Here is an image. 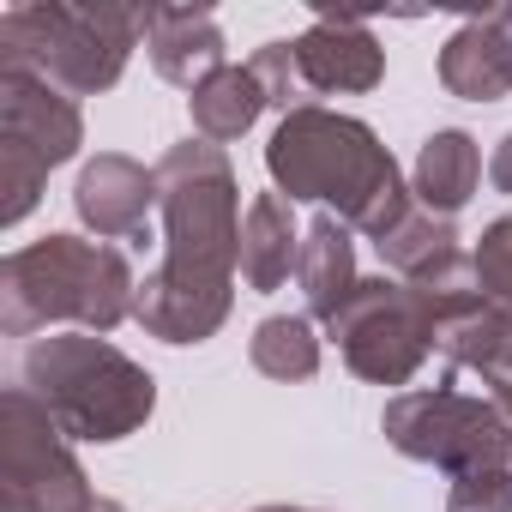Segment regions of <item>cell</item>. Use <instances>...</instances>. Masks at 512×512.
<instances>
[{
  "instance_id": "obj_11",
  "label": "cell",
  "mask_w": 512,
  "mask_h": 512,
  "mask_svg": "<svg viewBox=\"0 0 512 512\" xmlns=\"http://www.w3.org/2000/svg\"><path fill=\"white\" fill-rule=\"evenodd\" d=\"M302 85L308 97H356L386 79V49L356 13H314V25L296 37Z\"/></svg>"
},
{
  "instance_id": "obj_1",
  "label": "cell",
  "mask_w": 512,
  "mask_h": 512,
  "mask_svg": "<svg viewBox=\"0 0 512 512\" xmlns=\"http://www.w3.org/2000/svg\"><path fill=\"white\" fill-rule=\"evenodd\" d=\"M163 266L139 284L133 320L163 344H205L235 308L241 266V187L229 151L211 139L169 145L157 163Z\"/></svg>"
},
{
  "instance_id": "obj_7",
  "label": "cell",
  "mask_w": 512,
  "mask_h": 512,
  "mask_svg": "<svg viewBox=\"0 0 512 512\" xmlns=\"http://www.w3.org/2000/svg\"><path fill=\"white\" fill-rule=\"evenodd\" d=\"M470 302V296H464ZM458 302H440L404 278H362L356 296L338 308L332 320V338L350 362L356 380H374V386H404L416 380V368L434 356V338H440V320L452 314Z\"/></svg>"
},
{
  "instance_id": "obj_6",
  "label": "cell",
  "mask_w": 512,
  "mask_h": 512,
  "mask_svg": "<svg viewBox=\"0 0 512 512\" xmlns=\"http://www.w3.org/2000/svg\"><path fill=\"white\" fill-rule=\"evenodd\" d=\"M85 145V115L79 103L25 73V67H0V223H25L31 205L43 199L49 169L73 163Z\"/></svg>"
},
{
  "instance_id": "obj_18",
  "label": "cell",
  "mask_w": 512,
  "mask_h": 512,
  "mask_svg": "<svg viewBox=\"0 0 512 512\" xmlns=\"http://www.w3.org/2000/svg\"><path fill=\"white\" fill-rule=\"evenodd\" d=\"M476 187H482V151H476V139L464 127L428 133L422 151H416V169H410L416 205L434 211V217H452V211H464L476 199Z\"/></svg>"
},
{
  "instance_id": "obj_5",
  "label": "cell",
  "mask_w": 512,
  "mask_h": 512,
  "mask_svg": "<svg viewBox=\"0 0 512 512\" xmlns=\"http://www.w3.org/2000/svg\"><path fill=\"white\" fill-rule=\"evenodd\" d=\"M139 49V7L121 0H37V7H7L0 13V67H25L67 97H97L109 91Z\"/></svg>"
},
{
  "instance_id": "obj_13",
  "label": "cell",
  "mask_w": 512,
  "mask_h": 512,
  "mask_svg": "<svg viewBox=\"0 0 512 512\" xmlns=\"http://www.w3.org/2000/svg\"><path fill=\"white\" fill-rule=\"evenodd\" d=\"M440 85L464 103L512 97V7L464 19L440 49Z\"/></svg>"
},
{
  "instance_id": "obj_2",
  "label": "cell",
  "mask_w": 512,
  "mask_h": 512,
  "mask_svg": "<svg viewBox=\"0 0 512 512\" xmlns=\"http://www.w3.org/2000/svg\"><path fill=\"white\" fill-rule=\"evenodd\" d=\"M266 169L290 205L296 199L338 205V217L350 229H362L368 241H380L416 199L404 187L392 151L374 139V127L356 115L320 109V103L278 121V133L266 139Z\"/></svg>"
},
{
  "instance_id": "obj_12",
  "label": "cell",
  "mask_w": 512,
  "mask_h": 512,
  "mask_svg": "<svg viewBox=\"0 0 512 512\" xmlns=\"http://www.w3.org/2000/svg\"><path fill=\"white\" fill-rule=\"evenodd\" d=\"M73 211L85 229H97V241H145L157 211V169L133 163L127 151H97L79 169Z\"/></svg>"
},
{
  "instance_id": "obj_8",
  "label": "cell",
  "mask_w": 512,
  "mask_h": 512,
  "mask_svg": "<svg viewBox=\"0 0 512 512\" xmlns=\"http://www.w3.org/2000/svg\"><path fill=\"white\" fill-rule=\"evenodd\" d=\"M392 452L434 464L446 476L482 470V464H512V422L494 398H470L452 386H422V392H398L380 416Z\"/></svg>"
},
{
  "instance_id": "obj_24",
  "label": "cell",
  "mask_w": 512,
  "mask_h": 512,
  "mask_svg": "<svg viewBox=\"0 0 512 512\" xmlns=\"http://www.w3.org/2000/svg\"><path fill=\"white\" fill-rule=\"evenodd\" d=\"M488 181H494L500 193H512V133L494 145V157H488Z\"/></svg>"
},
{
  "instance_id": "obj_4",
  "label": "cell",
  "mask_w": 512,
  "mask_h": 512,
  "mask_svg": "<svg viewBox=\"0 0 512 512\" xmlns=\"http://www.w3.org/2000/svg\"><path fill=\"white\" fill-rule=\"evenodd\" d=\"M19 386L55 416L67 440H91V446L139 434L157 410V380L97 332L37 338L19 356Z\"/></svg>"
},
{
  "instance_id": "obj_27",
  "label": "cell",
  "mask_w": 512,
  "mask_h": 512,
  "mask_svg": "<svg viewBox=\"0 0 512 512\" xmlns=\"http://www.w3.org/2000/svg\"><path fill=\"white\" fill-rule=\"evenodd\" d=\"M253 512H320V506H253Z\"/></svg>"
},
{
  "instance_id": "obj_9",
  "label": "cell",
  "mask_w": 512,
  "mask_h": 512,
  "mask_svg": "<svg viewBox=\"0 0 512 512\" xmlns=\"http://www.w3.org/2000/svg\"><path fill=\"white\" fill-rule=\"evenodd\" d=\"M85 464L73 458L55 416L25 392L7 386L0 398V512H91Z\"/></svg>"
},
{
  "instance_id": "obj_17",
  "label": "cell",
  "mask_w": 512,
  "mask_h": 512,
  "mask_svg": "<svg viewBox=\"0 0 512 512\" xmlns=\"http://www.w3.org/2000/svg\"><path fill=\"white\" fill-rule=\"evenodd\" d=\"M302 260V229L284 193H253V205L241 211V278L247 290L272 296Z\"/></svg>"
},
{
  "instance_id": "obj_23",
  "label": "cell",
  "mask_w": 512,
  "mask_h": 512,
  "mask_svg": "<svg viewBox=\"0 0 512 512\" xmlns=\"http://www.w3.org/2000/svg\"><path fill=\"white\" fill-rule=\"evenodd\" d=\"M446 512H512V464H482L452 476Z\"/></svg>"
},
{
  "instance_id": "obj_26",
  "label": "cell",
  "mask_w": 512,
  "mask_h": 512,
  "mask_svg": "<svg viewBox=\"0 0 512 512\" xmlns=\"http://www.w3.org/2000/svg\"><path fill=\"white\" fill-rule=\"evenodd\" d=\"M91 512H127V506H121V500H103V494H97V500H91Z\"/></svg>"
},
{
  "instance_id": "obj_21",
  "label": "cell",
  "mask_w": 512,
  "mask_h": 512,
  "mask_svg": "<svg viewBox=\"0 0 512 512\" xmlns=\"http://www.w3.org/2000/svg\"><path fill=\"white\" fill-rule=\"evenodd\" d=\"M470 266H476V290L482 302L494 308H512V217H494L470 253Z\"/></svg>"
},
{
  "instance_id": "obj_25",
  "label": "cell",
  "mask_w": 512,
  "mask_h": 512,
  "mask_svg": "<svg viewBox=\"0 0 512 512\" xmlns=\"http://www.w3.org/2000/svg\"><path fill=\"white\" fill-rule=\"evenodd\" d=\"M494 404H500V410H506V422H512V380H506V386L494 392Z\"/></svg>"
},
{
  "instance_id": "obj_14",
  "label": "cell",
  "mask_w": 512,
  "mask_h": 512,
  "mask_svg": "<svg viewBox=\"0 0 512 512\" xmlns=\"http://www.w3.org/2000/svg\"><path fill=\"white\" fill-rule=\"evenodd\" d=\"M139 37H145V55L157 67V79H169L181 91H199L211 73L229 67L211 7H145L139 13Z\"/></svg>"
},
{
  "instance_id": "obj_22",
  "label": "cell",
  "mask_w": 512,
  "mask_h": 512,
  "mask_svg": "<svg viewBox=\"0 0 512 512\" xmlns=\"http://www.w3.org/2000/svg\"><path fill=\"white\" fill-rule=\"evenodd\" d=\"M253 79L266 85V103L296 115L308 109V85H302V61H296V43H266V49H253Z\"/></svg>"
},
{
  "instance_id": "obj_10",
  "label": "cell",
  "mask_w": 512,
  "mask_h": 512,
  "mask_svg": "<svg viewBox=\"0 0 512 512\" xmlns=\"http://www.w3.org/2000/svg\"><path fill=\"white\" fill-rule=\"evenodd\" d=\"M374 247H380V260L392 266V278H404V284H416V290H428L440 302L476 296V266H470V253L458 247L452 217H434V211L410 205Z\"/></svg>"
},
{
  "instance_id": "obj_19",
  "label": "cell",
  "mask_w": 512,
  "mask_h": 512,
  "mask_svg": "<svg viewBox=\"0 0 512 512\" xmlns=\"http://www.w3.org/2000/svg\"><path fill=\"white\" fill-rule=\"evenodd\" d=\"M187 109H193V133L199 139L229 145V139H241L253 121H260L272 103H266V85L253 79V67H223V73H211L187 97Z\"/></svg>"
},
{
  "instance_id": "obj_15",
  "label": "cell",
  "mask_w": 512,
  "mask_h": 512,
  "mask_svg": "<svg viewBox=\"0 0 512 512\" xmlns=\"http://www.w3.org/2000/svg\"><path fill=\"white\" fill-rule=\"evenodd\" d=\"M296 284H302V302L314 320H338V308L356 296V241H350V223L338 211L314 217L302 229V260H296Z\"/></svg>"
},
{
  "instance_id": "obj_3",
  "label": "cell",
  "mask_w": 512,
  "mask_h": 512,
  "mask_svg": "<svg viewBox=\"0 0 512 512\" xmlns=\"http://www.w3.org/2000/svg\"><path fill=\"white\" fill-rule=\"evenodd\" d=\"M133 296L139 278L121 247L85 235H43L7 253V266H0V332L31 338L37 326L73 320L103 338L133 314Z\"/></svg>"
},
{
  "instance_id": "obj_16",
  "label": "cell",
  "mask_w": 512,
  "mask_h": 512,
  "mask_svg": "<svg viewBox=\"0 0 512 512\" xmlns=\"http://www.w3.org/2000/svg\"><path fill=\"white\" fill-rule=\"evenodd\" d=\"M434 350H440L452 368H470V374H482V380L500 392V386L512 380V308H494V302H482V290H476L470 302H458V308L440 320Z\"/></svg>"
},
{
  "instance_id": "obj_20",
  "label": "cell",
  "mask_w": 512,
  "mask_h": 512,
  "mask_svg": "<svg viewBox=\"0 0 512 512\" xmlns=\"http://www.w3.org/2000/svg\"><path fill=\"white\" fill-rule=\"evenodd\" d=\"M247 362L260 368L266 380H314L320 374V338H314V320L308 314H272L253 326L247 338Z\"/></svg>"
}]
</instances>
